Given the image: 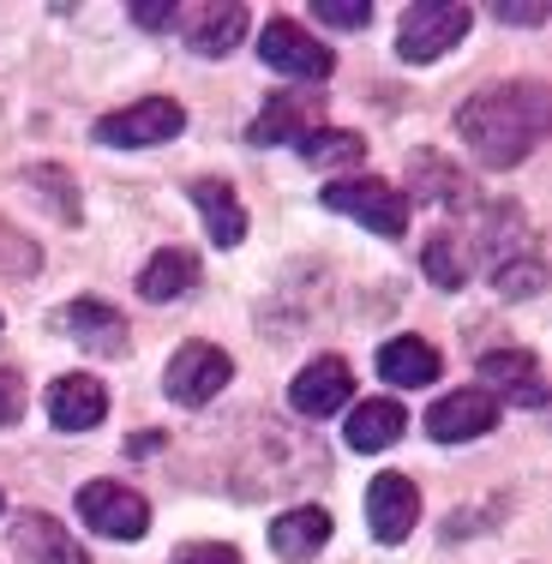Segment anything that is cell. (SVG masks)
Segmentation results:
<instances>
[{
  "mask_svg": "<svg viewBox=\"0 0 552 564\" xmlns=\"http://www.w3.org/2000/svg\"><path fill=\"white\" fill-rule=\"evenodd\" d=\"M78 517H85V529L102 534V541H139V534L151 529V505L132 487H120V480H85V487H78Z\"/></svg>",
  "mask_w": 552,
  "mask_h": 564,
  "instance_id": "5b68a950",
  "label": "cell"
},
{
  "mask_svg": "<svg viewBox=\"0 0 552 564\" xmlns=\"http://www.w3.org/2000/svg\"><path fill=\"white\" fill-rule=\"evenodd\" d=\"M493 426H498V397L487 391H451L426 409V433L439 445H468V438L493 433Z\"/></svg>",
  "mask_w": 552,
  "mask_h": 564,
  "instance_id": "30bf717a",
  "label": "cell"
},
{
  "mask_svg": "<svg viewBox=\"0 0 552 564\" xmlns=\"http://www.w3.org/2000/svg\"><path fill=\"white\" fill-rule=\"evenodd\" d=\"M174 564H240V553L228 541H186L174 553Z\"/></svg>",
  "mask_w": 552,
  "mask_h": 564,
  "instance_id": "1f68e13d",
  "label": "cell"
},
{
  "mask_svg": "<svg viewBox=\"0 0 552 564\" xmlns=\"http://www.w3.org/2000/svg\"><path fill=\"white\" fill-rule=\"evenodd\" d=\"M421 271L433 276V289H444V294H456V289L468 282L463 247H456L451 235H426V247H421Z\"/></svg>",
  "mask_w": 552,
  "mask_h": 564,
  "instance_id": "d4e9b609",
  "label": "cell"
},
{
  "mask_svg": "<svg viewBox=\"0 0 552 564\" xmlns=\"http://www.w3.org/2000/svg\"><path fill=\"white\" fill-rule=\"evenodd\" d=\"M480 252L498 264L522 259V252H534V235H529V217L517 210V198H498V205L487 210V228H480Z\"/></svg>",
  "mask_w": 552,
  "mask_h": 564,
  "instance_id": "603a6c76",
  "label": "cell"
},
{
  "mask_svg": "<svg viewBox=\"0 0 552 564\" xmlns=\"http://www.w3.org/2000/svg\"><path fill=\"white\" fill-rule=\"evenodd\" d=\"M480 379H487L493 391H505L510 402H522V409H541V402H546V379H541L534 348H517V343H510V348H487V355H480Z\"/></svg>",
  "mask_w": 552,
  "mask_h": 564,
  "instance_id": "7c38bea8",
  "label": "cell"
},
{
  "mask_svg": "<svg viewBox=\"0 0 552 564\" xmlns=\"http://www.w3.org/2000/svg\"><path fill=\"white\" fill-rule=\"evenodd\" d=\"M36 271H43V252H36V240L0 223V276L19 282V276H36Z\"/></svg>",
  "mask_w": 552,
  "mask_h": 564,
  "instance_id": "83f0119b",
  "label": "cell"
},
{
  "mask_svg": "<svg viewBox=\"0 0 552 564\" xmlns=\"http://www.w3.org/2000/svg\"><path fill=\"white\" fill-rule=\"evenodd\" d=\"M43 409L61 433H90V426H102V414H109V391H102V379H90V372H61V379L48 384Z\"/></svg>",
  "mask_w": 552,
  "mask_h": 564,
  "instance_id": "8fae6325",
  "label": "cell"
},
{
  "mask_svg": "<svg viewBox=\"0 0 552 564\" xmlns=\"http://www.w3.org/2000/svg\"><path fill=\"white\" fill-rule=\"evenodd\" d=\"M156 445H163V433H132V456H156Z\"/></svg>",
  "mask_w": 552,
  "mask_h": 564,
  "instance_id": "836d02e7",
  "label": "cell"
},
{
  "mask_svg": "<svg viewBox=\"0 0 552 564\" xmlns=\"http://www.w3.org/2000/svg\"><path fill=\"white\" fill-rule=\"evenodd\" d=\"M468 24H475V12H468L463 0H421V7L402 12L397 48H402V61H409V66H426V61H439L444 48L463 43Z\"/></svg>",
  "mask_w": 552,
  "mask_h": 564,
  "instance_id": "7a4b0ae2",
  "label": "cell"
},
{
  "mask_svg": "<svg viewBox=\"0 0 552 564\" xmlns=\"http://www.w3.org/2000/svg\"><path fill=\"white\" fill-rule=\"evenodd\" d=\"M31 186H36V193H48V210H55L61 223H78V186H73V174H66V169H55V163L31 169Z\"/></svg>",
  "mask_w": 552,
  "mask_h": 564,
  "instance_id": "4316f807",
  "label": "cell"
},
{
  "mask_svg": "<svg viewBox=\"0 0 552 564\" xmlns=\"http://www.w3.org/2000/svg\"><path fill=\"white\" fill-rule=\"evenodd\" d=\"M55 325H61V330H73V337L85 343L90 355H109V360L127 355V318H120V306L97 301V294L73 301V306H66V313L55 318Z\"/></svg>",
  "mask_w": 552,
  "mask_h": 564,
  "instance_id": "5bb4252c",
  "label": "cell"
},
{
  "mask_svg": "<svg viewBox=\"0 0 552 564\" xmlns=\"http://www.w3.org/2000/svg\"><path fill=\"white\" fill-rule=\"evenodd\" d=\"M24 421V372L19 367H0V426Z\"/></svg>",
  "mask_w": 552,
  "mask_h": 564,
  "instance_id": "4dcf8cb0",
  "label": "cell"
},
{
  "mask_svg": "<svg viewBox=\"0 0 552 564\" xmlns=\"http://www.w3.org/2000/svg\"><path fill=\"white\" fill-rule=\"evenodd\" d=\"M12 546L31 564H90L85 546H78L55 517H43V510H24V517L12 522Z\"/></svg>",
  "mask_w": 552,
  "mask_h": 564,
  "instance_id": "ffe728a7",
  "label": "cell"
},
{
  "mask_svg": "<svg viewBox=\"0 0 552 564\" xmlns=\"http://www.w3.org/2000/svg\"><path fill=\"white\" fill-rule=\"evenodd\" d=\"M493 289L505 294V301H534V294L546 289V259H541V252H522V259L498 264V271H493Z\"/></svg>",
  "mask_w": 552,
  "mask_h": 564,
  "instance_id": "484cf974",
  "label": "cell"
},
{
  "mask_svg": "<svg viewBox=\"0 0 552 564\" xmlns=\"http://www.w3.org/2000/svg\"><path fill=\"white\" fill-rule=\"evenodd\" d=\"M552 97L534 78H510V85H487L456 109V139L480 156L487 169H517L534 156V144L546 139Z\"/></svg>",
  "mask_w": 552,
  "mask_h": 564,
  "instance_id": "6da1fadb",
  "label": "cell"
},
{
  "mask_svg": "<svg viewBox=\"0 0 552 564\" xmlns=\"http://www.w3.org/2000/svg\"><path fill=\"white\" fill-rule=\"evenodd\" d=\"M240 36H247V7H240V0H223V7H193V12H186V48H193V55H205V61L228 55Z\"/></svg>",
  "mask_w": 552,
  "mask_h": 564,
  "instance_id": "d6986e66",
  "label": "cell"
},
{
  "mask_svg": "<svg viewBox=\"0 0 552 564\" xmlns=\"http://www.w3.org/2000/svg\"><path fill=\"white\" fill-rule=\"evenodd\" d=\"M259 61H264V66H277V73H289V78H306V85L331 78V66H336L331 48H325V43H313V36H306L294 19H271V24H264V36H259Z\"/></svg>",
  "mask_w": 552,
  "mask_h": 564,
  "instance_id": "ba28073f",
  "label": "cell"
},
{
  "mask_svg": "<svg viewBox=\"0 0 552 564\" xmlns=\"http://www.w3.org/2000/svg\"><path fill=\"white\" fill-rule=\"evenodd\" d=\"M444 360L426 337H390L379 348V379L397 384V391H421V384H439Z\"/></svg>",
  "mask_w": 552,
  "mask_h": 564,
  "instance_id": "ac0fdd59",
  "label": "cell"
},
{
  "mask_svg": "<svg viewBox=\"0 0 552 564\" xmlns=\"http://www.w3.org/2000/svg\"><path fill=\"white\" fill-rule=\"evenodd\" d=\"M498 19H510V24H546V7L541 0H510V7H493Z\"/></svg>",
  "mask_w": 552,
  "mask_h": 564,
  "instance_id": "d6a6232c",
  "label": "cell"
},
{
  "mask_svg": "<svg viewBox=\"0 0 552 564\" xmlns=\"http://www.w3.org/2000/svg\"><path fill=\"white\" fill-rule=\"evenodd\" d=\"M348 397H355V372H348L343 355H318L313 367H301L289 384V402H294L301 421H331V414L348 409Z\"/></svg>",
  "mask_w": 552,
  "mask_h": 564,
  "instance_id": "52a82bcc",
  "label": "cell"
},
{
  "mask_svg": "<svg viewBox=\"0 0 552 564\" xmlns=\"http://www.w3.org/2000/svg\"><path fill=\"white\" fill-rule=\"evenodd\" d=\"M0 510H7V492H0Z\"/></svg>",
  "mask_w": 552,
  "mask_h": 564,
  "instance_id": "e575fe53",
  "label": "cell"
},
{
  "mask_svg": "<svg viewBox=\"0 0 552 564\" xmlns=\"http://www.w3.org/2000/svg\"><path fill=\"white\" fill-rule=\"evenodd\" d=\"M132 24H139V31H169V24H181V7H174V0H132Z\"/></svg>",
  "mask_w": 552,
  "mask_h": 564,
  "instance_id": "f546056e",
  "label": "cell"
},
{
  "mask_svg": "<svg viewBox=\"0 0 552 564\" xmlns=\"http://www.w3.org/2000/svg\"><path fill=\"white\" fill-rule=\"evenodd\" d=\"M294 151L313 169H343V163H360V156H367V139H360V132H343V127H318V132H306Z\"/></svg>",
  "mask_w": 552,
  "mask_h": 564,
  "instance_id": "cb8c5ba5",
  "label": "cell"
},
{
  "mask_svg": "<svg viewBox=\"0 0 552 564\" xmlns=\"http://www.w3.org/2000/svg\"><path fill=\"white\" fill-rule=\"evenodd\" d=\"M409 433V409H402L397 397H367L355 414H348V445L355 451H390L397 438Z\"/></svg>",
  "mask_w": 552,
  "mask_h": 564,
  "instance_id": "44dd1931",
  "label": "cell"
},
{
  "mask_svg": "<svg viewBox=\"0 0 552 564\" xmlns=\"http://www.w3.org/2000/svg\"><path fill=\"white\" fill-rule=\"evenodd\" d=\"M313 19L331 24V31H367L372 0H313Z\"/></svg>",
  "mask_w": 552,
  "mask_h": 564,
  "instance_id": "f1b7e54d",
  "label": "cell"
},
{
  "mask_svg": "<svg viewBox=\"0 0 552 564\" xmlns=\"http://www.w3.org/2000/svg\"><path fill=\"white\" fill-rule=\"evenodd\" d=\"M306 132H318V102L301 97V90H282V97L264 102V115L247 127V144H301Z\"/></svg>",
  "mask_w": 552,
  "mask_h": 564,
  "instance_id": "9a60e30c",
  "label": "cell"
},
{
  "mask_svg": "<svg viewBox=\"0 0 552 564\" xmlns=\"http://www.w3.org/2000/svg\"><path fill=\"white\" fill-rule=\"evenodd\" d=\"M198 282H205V264H198V252L163 247V252H156V259L139 271V294H144V301H156V306H169V301H186Z\"/></svg>",
  "mask_w": 552,
  "mask_h": 564,
  "instance_id": "e0dca14e",
  "label": "cell"
},
{
  "mask_svg": "<svg viewBox=\"0 0 552 564\" xmlns=\"http://www.w3.org/2000/svg\"><path fill=\"white\" fill-rule=\"evenodd\" d=\"M402 198H421V205H439V210H468L475 205V186L468 174L439 151H414L409 156V193Z\"/></svg>",
  "mask_w": 552,
  "mask_h": 564,
  "instance_id": "4fadbf2b",
  "label": "cell"
},
{
  "mask_svg": "<svg viewBox=\"0 0 552 564\" xmlns=\"http://www.w3.org/2000/svg\"><path fill=\"white\" fill-rule=\"evenodd\" d=\"M325 541H331V510H318V505H294V510H282V517L271 522V553L289 558V564L318 558Z\"/></svg>",
  "mask_w": 552,
  "mask_h": 564,
  "instance_id": "2e32d148",
  "label": "cell"
},
{
  "mask_svg": "<svg viewBox=\"0 0 552 564\" xmlns=\"http://www.w3.org/2000/svg\"><path fill=\"white\" fill-rule=\"evenodd\" d=\"M421 522V492H414V480L409 475H379L367 487V529H372V541H385V546H397V541H409V529Z\"/></svg>",
  "mask_w": 552,
  "mask_h": 564,
  "instance_id": "9c48e42d",
  "label": "cell"
},
{
  "mask_svg": "<svg viewBox=\"0 0 552 564\" xmlns=\"http://www.w3.org/2000/svg\"><path fill=\"white\" fill-rule=\"evenodd\" d=\"M325 205L336 210V217L372 228V235H385V240H397L402 228H409V210H414L409 198L397 193V186L372 181V174H355V181H331V186H325Z\"/></svg>",
  "mask_w": 552,
  "mask_h": 564,
  "instance_id": "3957f363",
  "label": "cell"
},
{
  "mask_svg": "<svg viewBox=\"0 0 552 564\" xmlns=\"http://www.w3.org/2000/svg\"><path fill=\"white\" fill-rule=\"evenodd\" d=\"M228 379H235V360H228L217 343H181L169 360V372H163V391L181 402V409H205Z\"/></svg>",
  "mask_w": 552,
  "mask_h": 564,
  "instance_id": "8992f818",
  "label": "cell"
},
{
  "mask_svg": "<svg viewBox=\"0 0 552 564\" xmlns=\"http://www.w3.org/2000/svg\"><path fill=\"white\" fill-rule=\"evenodd\" d=\"M193 205H198V217H205L217 247H240V240H247V210H240V198L228 181H210V174L193 181Z\"/></svg>",
  "mask_w": 552,
  "mask_h": 564,
  "instance_id": "7402d4cb",
  "label": "cell"
},
{
  "mask_svg": "<svg viewBox=\"0 0 552 564\" xmlns=\"http://www.w3.org/2000/svg\"><path fill=\"white\" fill-rule=\"evenodd\" d=\"M181 127H186V109H181L174 97H144V102H132V109H120V115H102L90 132H97V144L151 151V144L181 139Z\"/></svg>",
  "mask_w": 552,
  "mask_h": 564,
  "instance_id": "277c9868",
  "label": "cell"
}]
</instances>
